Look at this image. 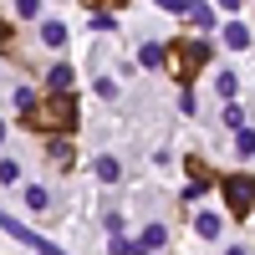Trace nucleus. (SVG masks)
<instances>
[{
  "label": "nucleus",
  "mask_w": 255,
  "mask_h": 255,
  "mask_svg": "<svg viewBox=\"0 0 255 255\" xmlns=\"http://www.w3.org/2000/svg\"><path fill=\"white\" fill-rule=\"evenodd\" d=\"M26 128H36V133H72L77 128V97L72 92H51V97H41L36 102V113L26 118Z\"/></svg>",
  "instance_id": "nucleus-1"
},
{
  "label": "nucleus",
  "mask_w": 255,
  "mask_h": 255,
  "mask_svg": "<svg viewBox=\"0 0 255 255\" xmlns=\"http://www.w3.org/2000/svg\"><path fill=\"white\" fill-rule=\"evenodd\" d=\"M204 61H209V46L204 41H168V56H163V72L179 82V87L189 92L194 87V77L204 72Z\"/></svg>",
  "instance_id": "nucleus-2"
},
{
  "label": "nucleus",
  "mask_w": 255,
  "mask_h": 255,
  "mask_svg": "<svg viewBox=\"0 0 255 255\" xmlns=\"http://www.w3.org/2000/svg\"><path fill=\"white\" fill-rule=\"evenodd\" d=\"M220 189H225V209H230L235 220H245L250 209H255V179H250V174H230Z\"/></svg>",
  "instance_id": "nucleus-3"
},
{
  "label": "nucleus",
  "mask_w": 255,
  "mask_h": 255,
  "mask_svg": "<svg viewBox=\"0 0 255 255\" xmlns=\"http://www.w3.org/2000/svg\"><path fill=\"white\" fill-rule=\"evenodd\" d=\"M0 230H5V235H15L20 245H31V250H41V255H67V250H61V245H51V240H41L36 230H26V225H20V220H10L5 209H0Z\"/></svg>",
  "instance_id": "nucleus-4"
},
{
  "label": "nucleus",
  "mask_w": 255,
  "mask_h": 255,
  "mask_svg": "<svg viewBox=\"0 0 255 255\" xmlns=\"http://www.w3.org/2000/svg\"><path fill=\"white\" fill-rule=\"evenodd\" d=\"M184 168H189V199H194L199 189H209V184H215V174H209V163H204V158H189Z\"/></svg>",
  "instance_id": "nucleus-5"
},
{
  "label": "nucleus",
  "mask_w": 255,
  "mask_h": 255,
  "mask_svg": "<svg viewBox=\"0 0 255 255\" xmlns=\"http://www.w3.org/2000/svg\"><path fill=\"white\" fill-rule=\"evenodd\" d=\"M220 36H225V46H235V51H245V46H250V31L240 26V20H225Z\"/></svg>",
  "instance_id": "nucleus-6"
},
{
  "label": "nucleus",
  "mask_w": 255,
  "mask_h": 255,
  "mask_svg": "<svg viewBox=\"0 0 255 255\" xmlns=\"http://www.w3.org/2000/svg\"><path fill=\"white\" fill-rule=\"evenodd\" d=\"M92 168H97V179H102V184H118V179H123V163H118L113 153H102Z\"/></svg>",
  "instance_id": "nucleus-7"
},
{
  "label": "nucleus",
  "mask_w": 255,
  "mask_h": 255,
  "mask_svg": "<svg viewBox=\"0 0 255 255\" xmlns=\"http://www.w3.org/2000/svg\"><path fill=\"white\" fill-rule=\"evenodd\" d=\"M46 153H51L56 168H72V143H67V138H51V143H46Z\"/></svg>",
  "instance_id": "nucleus-8"
},
{
  "label": "nucleus",
  "mask_w": 255,
  "mask_h": 255,
  "mask_svg": "<svg viewBox=\"0 0 255 255\" xmlns=\"http://www.w3.org/2000/svg\"><path fill=\"white\" fill-rule=\"evenodd\" d=\"M163 240H168V230H163V225H148V230H143V235H138V250L148 255V250H158Z\"/></svg>",
  "instance_id": "nucleus-9"
},
{
  "label": "nucleus",
  "mask_w": 255,
  "mask_h": 255,
  "mask_svg": "<svg viewBox=\"0 0 255 255\" xmlns=\"http://www.w3.org/2000/svg\"><path fill=\"white\" fill-rule=\"evenodd\" d=\"M163 56H168V46H143V51H138V67L158 72V67H163Z\"/></svg>",
  "instance_id": "nucleus-10"
},
{
  "label": "nucleus",
  "mask_w": 255,
  "mask_h": 255,
  "mask_svg": "<svg viewBox=\"0 0 255 255\" xmlns=\"http://www.w3.org/2000/svg\"><path fill=\"white\" fill-rule=\"evenodd\" d=\"M46 87L51 92H72V67H51L46 72Z\"/></svg>",
  "instance_id": "nucleus-11"
},
{
  "label": "nucleus",
  "mask_w": 255,
  "mask_h": 255,
  "mask_svg": "<svg viewBox=\"0 0 255 255\" xmlns=\"http://www.w3.org/2000/svg\"><path fill=\"white\" fill-rule=\"evenodd\" d=\"M41 41H46V46H67V26H61V20H46V26H41Z\"/></svg>",
  "instance_id": "nucleus-12"
},
{
  "label": "nucleus",
  "mask_w": 255,
  "mask_h": 255,
  "mask_svg": "<svg viewBox=\"0 0 255 255\" xmlns=\"http://www.w3.org/2000/svg\"><path fill=\"white\" fill-rule=\"evenodd\" d=\"M26 204L36 209V215H46V209H51V194H46L41 184H31V189H26Z\"/></svg>",
  "instance_id": "nucleus-13"
},
{
  "label": "nucleus",
  "mask_w": 255,
  "mask_h": 255,
  "mask_svg": "<svg viewBox=\"0 0 255 255\" xmlns=\"http://www.w3.org/2000/svg\"><path fill=\"white\" fill-rule=\"evenodd\" d=\"M194 230H199L204 240H215V235H220V215H209V209H204V215L194 220Z\"/></svg>",
  "instance_id": "nucleus-14"
},
{
  "label": "nucleus",
  "mask_w": 255,
  "mask_h": 255,
  "mask_svg": "<svg viewBox=\"0 0 255 255\" xmlns=\"http://www.w3.org/2000/svg\"><path fill=\"white\" fill-rule=\"evenodd\" d=\"M189 20H194V26H204V31H209V26H215V10H209V5H204V0H199V5H194V10H189Z\"/></svg>",
  "instance_id": "nucleus-15"
},
{
  "label": "nucleus",
  "mask_w": 255,
  "mask_h": 255,
  "mask_svg": "<svg viewBox=\"0 0 255 255\" xmlns=\"http://www.w3.org/2000/svg\"><path fill=\"white\" fill-rule=\"evenodd\" d=\"M215 87H220V97H235V92H240V82H235V72H220V77H215Z\"/></svg>",
  "instance_id": "nucleus-16"
},
{
  "label": "nucleus",
  "mask_w": 255,
  "mask_h": 255,
  "mask_svg": "<svg viewBox=\"0 0 255 255\" xmlns=\"http://www.w3.org/2000/svg\"><path fill=\"white\" fill-rule=\"evenodd\" d=\"M15 108L31 118V113H36V92H31V87H15Z\"/></svg>",
  "instance_id": "nucleus-17"
},
{
  "label": "nucleus",
  "mask_w": 255,
  "mask_h": 255,
  "mask_svg": "<svg viewBox=\"0 0 255 255\" xmlns=\"http://www.w3.org/2000/svg\"><path fill=\"white\" fill-rule=\"evenodd\" d=\"M235 148H240V158H255V133H250V128L235 133Z\"/></svg>",
  "instance_id": "nucleus-18"
},
{
  "label": "nucleus",
  "mask_w": 255,
  "mask_h": 255,
  "mask_svg": "<svg viewBox=\"0 0 255 255\" xmlns=\"http://www.w3.org/2000/svg\"><path fill=\"white\" fill-rule=\"evenodd\" d=\"M113 255H143V250H138V240H123V235H118V240H113Z\"/></svg>",
  "instance_id": "nucleus-19"
},
{
  "label": "nucleus",
  "mask_w": 255,
  "mask_h": 255,
  "mask_svg": "<svg viewBox=\"0 0 255 255\" xmlns=\"http://www.w3.org/2000/svg\"><path fill=\"white\" fill-rule=\"evenodd\" d=\"M15 179H20V168H15L10 158H0V184H15Z\"/></svg>",
  "instance_id": "nucleus-20"
},
{
  "label": "nucleus",
  "mask_w": 255,
  "mask_h": 255,
  "mask_svg": "<svg viewBox=\"0 0 255 255\" xmlns=\"http://www.w3.org/2000/svg\"><path fill=\"white\" fill-rule=\"evenodd\" d=\"M97 97H118V82L113 77H97Z\"/></svg>",
  "instance_id": "nucleus-21"
},
{
  "label": "nucleus",
  "mask_w": 255,
  "mask_h": 255,
  "mask_svg": "<svg viewBox=\"0 0 255 255\" xmlns=\"http://www.w3.org/2000/svg\"><path fill=\"white\" fill-rule=\"evenodd\" d=\"M225 123H230V128H240V133H245V118H240V108H235V102L225 108Z\"/></svg>",
  "instance_id": "nucleus-22"
},
{
  "label": "nucleus",
  "mask_w": 255,
  "mask_h": 255,
  "mask_svg": "<svg viewBox=\"0 0 255 255\" xmlns=\"http://www.w3.org/2000/svg\"><path fill=\"white\" fill-rule=\"evenodd\" d=\"M225 255H250V250H245V245H230V250H225Z\"/></svg>",
  "instance_id": "nucleus-23"
},
{
  "label": "nucleus",
  "mask_w": 255,
  "mask_h": 255,
  "mask_svg": "<svg viewBox=\"0 0 255 255\" xmlns=\"http://www.w3.org/2000/svg\"><path fill=\"white\" fill-rule=\"evenodd\" d=\"M0 138H5V123H0Z\"/></svg>",
  "instance_id": "nucleus-24"
}]
</instances>
